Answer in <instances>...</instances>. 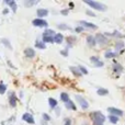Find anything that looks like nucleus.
I'll list each match as a JSON object with an SVG mask.
<instances>
[{"instance_id": "7c9ffc66", "label": "nucleus", "mask_w": 125, "mask_h": 125, "mask_svg": "<svg viewBox=\"0 0 125 125\" xmlns=\"http://www.w3.org/2000/svg\"><path fill=\"white\" fill-rule=\"evenodd\" d=\"M122 47H124V43H122V42L117 43V44H116V46H115V48H116V50H121Z\"/></svg>"}, {"instance_id": "4be33fe9", "label": "nucleus", "mask_w": 125, "mask_h": 125, "mask_svg": "<svg viewBox=\"0 0 125 125\" xmlns=\"http://www.w3.org/2000/svg\"><path fill=\"white\" fill-rule=\"evenodd\" d=\"M109 120H110L111 123L115 124V123H117V122H119V116H115V115H110V116H109Z\"/></svg>"}, {"instance_id": "393cba45", "label": "nucleus", "mask_w": 125, "mask_h": 125, "mask_svg": "<svg viewBox=\"0 0 125 125\" xmlns=\"http://www.w3.org/2000/svg\"><path fill=\"white\" fill-rule=\"evenodd\" d=\"M115 53H112L111 51H108V52H105V54H104V56L106 57V58H112V57H114L115 56Z\"/></svg>"}, {"instance_id": "6ab92c4d", "label": "nucleus", "mask_w": 125, "mask_h": 125, "mask_svg": "<svg viewBox=\"0 0 125 125\" xmlns=\"http://www.w3.org/2000/svg\"><path fill=\"white\" fill-rule=\"evenodd\" d=\"M48 103H50V106L52 109H55L57 106V101L55 99H53V98H50V99H48Z\"/></svg>"}, {"instance_id": "20e7f679", "label": "nucleus", "mask_w": 125, "mask_h": 125, "mask_svg": "<svg viewBox=\"0 0 125 125\" xmlns=\"http://www.w3.org/2000/svg\"><path fill=\"white\" fill-rule=\"evenodd\" d=\"M76 100L78 101V103L80 104V106H81L82 109H88L89 108V103H88V101H87L86 99H83V98L81 97V95H76Z\"/></svg>"}, {"instance_id": "ddd939ff", "label": "nucleus", "mask_w": 125, "mask_h": 125, "mask_svg": "<svg viewBox=\"0 0 125 125\" xmlns=\"http://www.w3.org/2000/svg\"><path fill=\"white\" fill-rule=\"evenodd\" d=\"M47 14H48V10H46V9H39L37 10V17H39V19L45 17Z\"/></svg>"}, {"instance_id": "c9c22d12", "label": "nucleus", "mask_w": 125, "mask_h": 125, "mask_svg": "<svg viewBox=\"0 0 125 125\" xmlns=\"http://www.w3.org/2000/svg\"><path fill=\"white\" fill-rule=\"evenodd\" d=\"M87 14H89V15H91V17H94V13L92 12V11H87Z\"/></svg>"}, {"instance_id": "58836bf2", "label": "nucleus", "mask_w": 125, "mask_h": 125, "mask_svg": "<svg viewBox=\"0 0 125 125\" xmlns=\"http://www.w3.org/2000/svg\"><path fill=\"white\" fill-rule=\"evenodd\" d=\"M82 125H89V124H87V123H83V124H82Z\"/></svg>"}, {"instance_id": "39448f33", "label": "nucleus", "mask_w": 125, "mask_h": 125, "mask_svg": "<svg viewBox=\"0 0 125 125\" xmlns=\"http://www.w3.org/2000/svg\"><path fill=\"white\" fill-rule=\"evenodd\" d=\"M32 23H33L34 26H39V28H45V26L48 25L47 22L43 19H35V20L32 21Z\"/></svg>"}, {"instance_id": "f8f14e48", "label": "nucleus", "mask_w": 125, "mask_h": 125, "mask_svg": "<svg viewBox=\"0 0 125 125\" xmlns=\"http://www.w3.org/2000/svg\"><path fill=\"white\" fill-rule=\"evenodd\" d=\"M6 3L9 4V6L11 7V9H12L13 12H15V11H17V3H15L14 0H6Z\"/></svg>"}, {"instance_id": "a211bd4d", "label": "nucleus", "mask_w": 125, "mask_h": 125, "mask_svg": "<svg viewBox=\"0 0 125 125\" xmlns=\"http://www.w3.org/2000/svg\"><path fill=\"white\" fill-rule=\"evenodd\" d=\"M70 70H71V73L76 76H81L82 75L79 70V67H70Z\"/></svg>"}, {"instance_id": "c85d7f7f", "label": "nucleus", "mask_w": 125, "mask_h": 125, "mask_svg": "<svg viewBox=\"0 0 125 125\" xmlns=\"http://www.w3.org/2000/svg\"><path fill=\"white\" fill-rule=\"evenodd\" d=\"M79 70H80V73H84V75H87V73H88V70H87V69L84 68L83 66H79Z\"/></svg>"}, {"instance_id": "4c0bfd02", "label": "nucleus", "mask_w": 125, "mask_h": 125, "mask_svg": "<svg viewBox=\"0 0 125 125\" xmlns=\"http://www.w3.org/2000/svg\"><path fill=\"white\" fill-rule=\"evenodd\" d=\"M62 14H67V13H68V10H65V11H62Z\"/></svg>"}, {"instance_id": "1a4fd4ad", "label": "nucleus", "mask_w": 125, "mask_h": 125, "mask_svg": "<svg viewBox=\"0 0 125 125\" xmlns=\"http://www.w3.org/2000/svg\"><path fill=\"white\" fill-rule=\"evenodd\" d=\"M90 59H91V62H93V65H94L95 67H102V66H103V62L100 61L99 57H97V56H92Z\"/></svg>"}, {"instance_id": "7ed1b4c3", "label": "nucleus", "mask_w": 125, "mask_h": 125, "mask_svg": "<svg viewBox=\"0 0 125 125\" xmlns=\"http://www.w3.org/2000/svg\"><path fill=\"white\" fill-rule=\"evenodd\" d=\"M54 36H55L54 31L46 29L43 34V42L44 43H53V42H54Z\"/></svg>"}, {"instance_id": "dca6fc26", "label": "nucleus", "mask_w": 125, "mask_h": 125, "mask_svg": "<svg viewBox=\"0 0 125 125\" xmlns=\"http://www.w3.org/2000/svg\"><path fill=\"white\" fill-rule=\"evenodd\" d=\"M35 46H36L37 48H40V50H45L46 48V45L44 42H41V41H36L35 42Z\"/></svg>"}, {"instance_id": "b1692460", "label": "nucleus", "mask_w": 125, "mask_h": 125, "mask_svg": "<svg viewBox=\"0 0 125 125\" xmlns=\"http://www.w3.org/2000/svg\"><path fill=\"white\" fill-rule=\"evenodd\" d=\"M66 108L67 109H73V110H76V105L70 101V100H69V101L66 103Z\"/></svg>"}, {"instance_id": "6e6552de", "label": "nucleus", "mask_w": 125, "mask_h": 125, "mask_svg": "<svg viewBox=\"0 0 125 125\" xmlns=\"http://www.w3.org/2000/svg\"><path fill=\"white\" fill-rule=\"evenodd\" d=\"M80 25H82V28H87V29H91V30H95L97 29V25L93 23H90V22H86V21H80L79 22Z\"/></svg>"}, {"instance_id": "a878e982", "label": "nucleus", "mask_w": 125, "mask_h": 125, "mask_svg": "<svg viewBox=\"0 0 125 125\" xmlns=\"http://www.w3.org/2000/svg\"><path fill=\"white\" fill-rule=\"evenodd\" d=\"M123 70V67L119 64H114V71H117V73H121Z\"/></svg>"}, {"instance_id": "f257e3e1", "label": "nucleus", "mask_w": 125, "mask_h": 125, "mask_svg": "<svg viewBox=\"0 0 125 125\" xmlns=\"http://www.w3.org/2000/svg\"><path fill=\"white\" fill-rule=\"evenodd\" d=\"M84 3L90 6L92 9H95L98 11H105L106 10V7L104 6L103 3L101 2H98V1H93V0H84Z\"/></svg>"}, {"instance_id": "9b49d317", "label": "nucleus", "mask_w": 125, "mask_h": 125, "mask_svg": "<svg viewBox=\"0 0 125 125\" xmlns=\"http://www.w3.org/2000/svg\"><path fill=\"white\" fill-rule=\"evenodd\" d=\"M24 53H25V56L29 57V58H33V57L35 56V51L33 50V48H31V47L26 48V50L24 51Z\"/></svg>"}, {"instance_id": "4468645a", "label": "nucleus", "mask_w": 125, "mask_h": 125, "mask_svg": "<svg viewBox=\"0 0 125 125\" xmlns=\"http://www.w3.org/2000/svg\"><path fill=\"white\" fill-rule=\"evenodd\" d=\"M62 40H64V36H62V34H61V33H58V34H55L54 42L56 44H61L62 42Z\"/></svg>"}, {"instance_id": "9d476101", "label": "nucleus", "mask_w": 125, "mask_h": 125, "mask_svg": "<svg viewBox=\"0 0 125 125\" xmlns=\"http://www.w3.org/2000/svg\"><path fill=\"white\" fill-rule=\"evenodd\" d=\"M22 119H23L25 122L30 123V124H34V119H33L32 114H30V113H25V114H23Z\"/></svg>"}, {"instance_id": "2f4dec72", "label": "nucleus", "mask_w": 125, "mask_h": 125, "mask_svg": "<svg viewBox=\"0 0 125 125\" xmlns=\"http://www.w3.org/2000/svg\"><path fill=\"white\" fill-rule=\"evenodd\" d=\"M58 28L61 30H69V28H67V25H65V24H59Z\"/></svg>"}, {"instance_id": "473e14b6", "label": "nucleus", "mask_w": 125, "mask_h": 125, "mask_svg": "<svg viewBox=\"0 0 125 125\" xmlns=\"http://www.w3.org/2000/svg\"><path fill=\"white\" fill-rule=\"evenodd\" d=\"M43 119H44V120H46V121H50V120H51V117L48 116L47 114H43Z\"/></svg>"}, {"instance_id": "e433bc0d", "label": "nucleus", "mask_w": 125, "mask_h": 125, "mask_svg": "<svg viewBox=\"0 0 125 125\" xmlns=\"http://www.w3.org/2000/svg\"><path fill=\"white\" fill-rule=\"evenodd\" d=\"M62 55H64V56H67V55H68V53H67V51H64V52L62 51Z\"/></svg>"}, {"instance_id": "aec40b11", "label": "nucleus", "mask_w": 125, "mask_h": 125, "mask_svg": "<svg viewBox=\"0 0 125 125\" xmlns=\"http://www.w3.org/2000/svg\"><path fill=\"white\" fill-rule=\"evenodd\" d=\"M61 99H62V102H65V103H67V102L69 101V97H68V94H67L66 92H62V94H61Z\"/></svg>"}, {"instance_id": "72a5a7b5", "label": "nucleus", "mask_w": 125, "mask_h": 125, "mask_svg": "<svg viewBox=\"0 0 125 125\" xmlns=\"http://www.w3.org/2000/svg\"><path fill=\"white\" fill-rule=\"evenodd\" d=\"M76 31H77V32H82V31H83V28H82V26H78V28L76 29Z\"/></svg>"}, {"instance_id": "0eeeda50", "label": "nucleus", "mask_w": 125, "mask_h": 125, "mask_svg": "<svg viewBox=\"0 0 125 125\" xmlns=\"http://www.w3.org/2000/svg\"><path fill=\"white\" fill-rule=\"evenodd\" d=\"M108 111L111 113V115H115V116H122L123 115V111L120 109H115V108H109Z\"/></svg>"}, {"instance_id": "c756f323", "label": "nucleus", "mask_w": 125, "mask_h": 125, "mask_svg": "<svg viewBox=\"0 0 125 125\" xmlns=\"http://www.w3.org/2000/svg\"><path fill=\"white\" fill-rule=\"evenodd\" d=\"M108 35H112V36H117V37H123L124 36L123 34H121V33H119V32H113L112 34H108Z\"/></svg>"}, {"instance_id": "bb28decb", "label": "nucleus", "mask_w": 125, "mask_h": 125, "mask_svg": "<svg viewBox=\"0 0 125 125\" xmlns=\"http://www.w3.org/2000/svg\"><path fill=\"white\" fill-rule=\"evenodd\" d=\"M1 43H3L4 45L7 46V47H9V48H12V47H11V45H10V42H9L7 39H2V40H1Z\"/></svg>"}, {"instance_id": "f03ea898", "label": "nucleus", "mask_w": 125, "mask_h": 125, "mask_svg": "<svg viewBox=\"0 0 125 125\" xmlns=\"http://www.w3.org/2000/svg\"><path fill=\"white\" fill-rule=\"evenodd\" d=\"M91 117H92L94 125H103L104 121H105V116H104L101 112L92 113V114H91Z\"/></svg>"}, {"instance_id": "412c9836", "label": "nucleus", "mask_w": 125, "mask_h": 125, "mask_svg": "<svg viewBox=\"0 0 125 125\" xmlns=\"http://www.w3.org/2000/svg\"><path fill=\"white\" fill-rule=\"evenodd\" d=\"M97 92H98V94L99 95H104V94H108L109 91L106 90V89H104V88H99Z\"/></svg>"}, {"instance_id": "cd10ccee", "label": "nucleus", "mask_w": 125, "mask_h": 125, "mask_svg": "<svg viewBox=\"0 0 125 125\" xmlns=\"http://www.w3.org/2000/svg\"><path fill=\"white\" fill-rule=\"evenodd\" d=\"M6 90H7L6 84H3V83L0 84V93H1V94H3V93L6 92Z\"/></svg>"}, {"instance_id": "f704fd0d", "label": "nucleus", "mask_w": 125, "mask_h": 125, "mask_svg": "<svg viewBox=\"0 0 125 125\" xmlns=\"http://www.w3.org/2000/svg\"><path fill=\"white\" fill-rule=\"evenodd\" d=\"M65 125H71V121L69 119H67L66 122H65Z\"/></svg>"}, {"instance_id": "f3484780", "label": "nucleus", "mask_w": 125, "mask_h": 125, "mask_svg": "<svg viewBox=\"0 0 125 125\" xmlns=\"http://www.w3.org/2000/svg\"><path fill=\"white\" fill-rule=\"evenodd\" d=\"M10 105L11 106H15V104H17V98H15V95H14V93H11V95H10Z\"/></svg>"}, {"instance_id": "423d86ee", "label": "nucleus", "mask_w": 125, "mask_h": 125, "mask_svg": "<svg viewBox=\"0 0 125 125\" xmlns=\"http://www.w3.org/2000/svg\"><path fill=\"white\" fill-rule=\"evenodd\" d=\"M94 39H95V43L100 44V45H104V44H106V42H108L106 37L104 36L103 34H97Z\"/></svg>"}, {"instance_id": "5701e85b", "label": "nucleus", "mask_w": 125, "mask_h": 125, "mask_svg": "<svg viewBox=\"0 0 125 125\" xmlns=\"http://www.w3.org/2000/svg\"><path fill=\"white\" fill-rule=\"evenodd\" d=\"M36 3H39V1L37 0H33V1H24V6L25 7H31V6H33V4H36Z\"/></svg>"}, {"instance_id": "2eb2a0df", "label": "nucleus", "mask_w": 125, "mask_h": 125, "mask_svg": "<svg viewBox=\"0 0 125 125\" xmlns=\"http://www.w3.org/2000/svg\"><path fill=\"white\" fill-rule=\"evenodd\" d=\"M87 42H88V44L90 46H94L95 44H97L95 43V39L93 36H91V35H89V36L87 37Z\"/></svg>"}]
</instances>
